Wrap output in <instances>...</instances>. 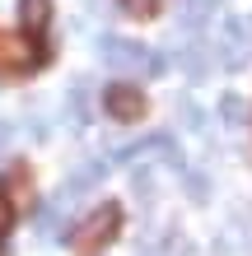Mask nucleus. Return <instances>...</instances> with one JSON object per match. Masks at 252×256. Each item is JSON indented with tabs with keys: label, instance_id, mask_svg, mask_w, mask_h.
<instances>
[{
	"label": "nucleus",
	"instance_id": "f257e3e1",
	"mask_svg": "<svg viewBox=\"0 0 252 256\" xmlns=\"http://www.w3.org/2000/svg\"><path fill=\"white\" fill-rule=\"evenodd\" d=\"M98 56H103V66H112V70H122V74L154 70V56L145 52V42H131V38H103L98 42Z\"/></svg>",
	"mask_w": 252,
	"mask_h": 256
},
{
	"label": "nucleus",
	"instance_id": "f03ea898",
	"mask_svg": "<svg viewBox=\"0 0 252 256\" xmlns=\"http://www.w3.org/2000/svg\"><path fill=\"white\" fill-rule=\"evenodd\" d=\"M108 116H117V122H136V116H145V94L136 84H112L108 88Z\"/></svg>",
	"mask_w": 252,
	"mask_h": 256
},
{
	"label": "nucleus",
	"instance_id": "7ed1b4c3",
	"mask_svg": "<svg viewBox=\"0 0 252 256\" xmlns=\"http://www.w3.org/2000/svg\"><path fill=\"white\" fill-rule=\"evenodd\" d=\"M117 219H122V214H117V205H103L98 214H94V219L84 224V233L75 238V242H80V252H84V256H89V252H98V247H103V242H108V238H112Z\"/></svg>",
	"mask_w": 252,
	"mask_h": 256
},
{
	"label": "nucleus",
	"instance_id": "20e7f679",
	"mask_svg": "<svg viewBox=\"0 0 252 256\" xmlns=\"http://www.w3.org/2000/svg\"><path fill=\"white\" fill-rule=\"evenodd\" d=\"M219 61L238 70L247 61V19H224V38H219Z\"/></svg>",
	"mask_w": 252,
	"mask_h": 256
},
{
	"label": "nucleus",
	"instance_id": "39448f33",
	"mask_svg": "<svg viewBox=\"0 0 252 256\" xmlns=\"http://www.w3.org/2000/svg\"><path fill=\"white\" fill-rule=\"evenodd\" d=\"M103 172H108V163H98V158H89V163H80L75 172H70V182H66V191H61V205H70L75 196H84L89 186H98L103 182Z\"/></svg>",
	"mask_w": 252,
	"mask_h": 256
},
{
	"label": "nucleus",
	"instance_id": "423d86ee",
	"mask_svg": "<svg viewBox=\"0 0 252 256\" xmlns=\"http://www.w3.org/2000/svg\"><path fill=\"white\" fill-rule=\"evenodd\" d=\"M52 19V0H19V24L24 33H42Z\"/></svg>",
	"mask_w": 252,
	"mask_h": 256
},
{
	"label": "nucleus",
	"instance_id": "0eeeda50",
	"mask_svg": "<svg viewBox=\"0 0 252 256\" xmlns=\"http://www.w3.org/2000/svg\"><path fill=\"white\" fill-rule=\"evenodd\" d=\"M0 61L19 70V66H33V61H38V52L28 47V42H19V38H0Z\"/></svg>",
	"mask_w": 252,
	"mask_h": 256
},
{
	"label": "nucleus",
	"instance_id": "6e6552de",
	"mask_svg": "<svg viewBox=\"0 0 252 256\" xmlns=\"http://www.w3.org/2000/svg\"><path fill=\"white\" fill-rule=\"evenodd\" d=\"M205 61H210V42H191V47L182 52V66H187L191 80H201V74H205Z\"/></svg>",
	"mask_w": 252,
	"mask_h": 256
},
{
	"label": "nucleus",
	"instance_id": "1a4fd4ad",
	"mask_svg": "<svg viewBox=\"0 0 252 256\" xmlns=\"http://www.w3.org/2000/svg\"><path fill=\"white\" fill-rule=\"evenodd\" d=\"M215 5H219V0H187V5H182V24L187 28H201L215 14Z\"/></svg>",
	"mask_w": 252,
	"mask_h": 256
},
{
	"label": "nucleus",
	"instance_id": "9d476101",
	"mask_svg": "<svg viewBox=\"0 0 252 256\" xmlns=\"http://www.w3.org/2000/svg\"><path fill=\"white\" fill-rule=\"evenodd\" d=\"M219 116H224L229 126H238L243 122V98L238 94H224V98H219Z\"/></svg>",
	"mask_w": 252,
	"mask_h": 256
},
{
	"label": "nucleus",
	"instance_id": "9b49d317",
	"mask_svg": "<svg viewBox=\"0 0 252 256\" xmlns=\"http://www.w3.org/2000/svg\"><path fill=\"white\" fill-rule=\"evenodd\" d=\"M126 14H136V19H154L159 14V0H122Z\"/></svg>",
	"mask_w": 252,
	"mask_h": 256
},
{
	"label": "nucleus",
	"instance_id": "f8f14e48",
	"mask_svg": "<svg viewBox=\"0 0 252 256\" xmlns=\"http://www.w3.org/2000/svg\"><path fill=\"white\" fill-rule=\"evenodd\" d=\"M182 122H187L191 130H201V126H205V116H201V108H196L191 98H182Z\"/></svg>",
	"mask_w": 252,
	"mask_h": 256
},
{
	"label": "nucleus",
	"instance_id": "ddd939ff",
	"mask_svg": "<svg viewBox=\"0 0 252 256\" xmlns=\"http://www.w3.org/2000/svg\"><path fill=\"white\" fill-rule=\"evenodd\" d=\"M187 191H191V200H205V191H210V182H205L201 172H191V177H187Z\"/></svg>",
	"mask_w": 252,
	"mask_h": 256
},
{
	"label": "nucleus",
	"instance_id": "4468645a",
	"mask_svg": "<svg viewBox=\"0 0 252 256\" xmlns=\"http://www.w3.org/2000/svg\"><path fill=\"white\" fill-rule=\"evenodd\" d=\"M0 219H5V205H0Z\"/></svg>",
	"mask_w": 252,
	"mask_h": 256
}]
</instances>
